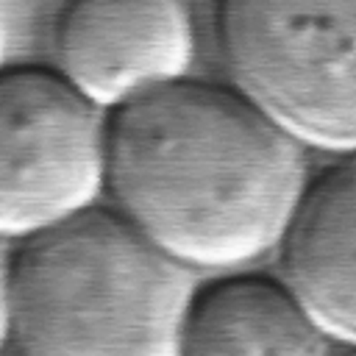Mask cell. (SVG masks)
<instances>
[{"label":"cell","mask_w":356,"mask_h":356,"mask_svg":"<svg viewBox=\"0 0 356 356\" xmlns=\"http://www.w3.org/2000/svg\"><path fill=\"white\" fill-rule=\"evenodd\" d=\"M306 181V147L231 83L186 75L106 114L103 195L189 273L273 253Z\"/></svg>","instance_id":"1"},{"label":"cell","mask_w":356,"mask_h":356,"mask_svg":"<svg viewBox=\"0 0 356 356\" xmlns=\"http://www.w3.org/2000/svg\"><path fill=\"white\" fill-rule=\"evenodd\" d=\"M195 275L108 206L8 250L6 345L17 356H178Z\"/></svg>","instance_id":"2"},{"label":"cell","mask_w":356,"mask_h":356,"mask_svg":"<svg viewBox=\"0 0 356 356\" xmlns=\"http://www.w3.org/2000/svg\"><path fill=\"white\" fill-rule=\"evenodd\" d=\"M231 86L298 145L353 156L356 0H214Z\"/></svg>","instance_id":"3"},{"label":"cell","mask_w":356,"mask_h":356,"mask_svg":"<svg viewBox=\"0 0 356 356\" xmlns=\"http://www.w3.org/2000/svg\"><path fill=\"white\" fill-rule=\"evenodd\" d=\"M106 186V111L56 67H0V242L31 239Z\"/></svg>","instance_id":"4"},{"label":"cell","mask_w":356,"mask_h":356,"mask_svg":"<svg viewBox=\"0 0 356 356\" xmlns=\"http://www.w3.org/2000/svg\"><path fill=\"white\" fill-rule=\"evenodd\" d=\"M53 47V67L108 114L189 75L195 25L184 0H67Z\"/></svg>","instance_id":"5"},{"label":"cell","mask_w":356,"mask_h":356,"mask_svg":"<svg viewBox=\"0 0 356 356\" xmlns=\"http://www.w3.org/2000/svg\"><path fill=\"white\" fill-rule=\"evenodd\" d=\"M278 281L334 348L356 339V167L337 156L309 175L275 242Z\"/></svg>","instance_id":"6"},{"label":"cell","mask_w":356,"mask_h":356,"mask_svg":"<svg viewBox=\"0 0 356 356\" xmlns=\"http://www.w3.org/2000/svg\"><path fill=\"white\" fill-rule=\"evenodd\" d=\"M328 337L267 273H220L192 292L178 356H328Z\"/></svg>","instance_id":"7"},{"label":"cell","mask_w":356,"mask_h":356,"mask_svg":"<svg viewBox=\"0 0 356 356\" xmlns=\"http://www.w3.org/2000/svg\"><path fill=\"white\" fill-rule=\"evenodd\" d=\"M6 264H8V250L0 242V350L6 348Z\"/></svg>","instance_id":"8"},{"label":"cell","mask_w":356,"mask_h":356,"mask_svg":"<svg viewBox=\"0 0 356 356\" xmlns=\"http://www.w3.org/2000/svg\"><path fill=\"white\" fill-rule=\"evenodd\" d=\"M6 50H8V17L0 3V67L6 64Z\"/></svg>","instance_id":"9"},{"label":"cell","mask_w":356,"mask_h":356,"mask_svg":"<svg viewBox=\"0 0 356 356\" xmlns=\"http://www.w3.org/2000/svg\"><path fill=\"white\" fill-rule=\"evenodd\" d=\"M342 356H348V350H345V353H342Z\"/></svg>","instance_id":"10"}]
</instances>
